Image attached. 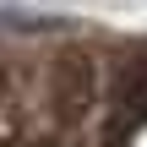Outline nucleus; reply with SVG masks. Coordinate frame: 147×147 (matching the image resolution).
Wrapping results in <instances>:
<instances>
[{
  "label": "nucleus",
  "mask_w": 147,
  "mask_h": 147,
  "mask_svg": "<svg viewBox=\"0 0 147 147\" xmlns=\"http://www.w3.org/2000/svg\"><path fill=\"white\" fill-rule=\"evenodd\" d=\"M147 120V44H131L109 65V125L115 136H131Z\"/></svg>",
  "instance_id": "f257e3e1"
},
{
  "label": "nucleus",
  "mask_w": 147,
  "mask_h": 147,
  "mask_svg": "<svg viewBox=\"0 0 147 147\" xmlns=\"http://www.w3.org/2000/svg\"><path fill=\"white\" fill-rule=\"evenodd\" d=\"M98 65H93V55L87 49H65L60 60H55V71H49V109H55V120L60 125H76L87 109H93V98H98Z\"/></svg>",
  "instance_id": "f03ea898"
}]
</instances>
